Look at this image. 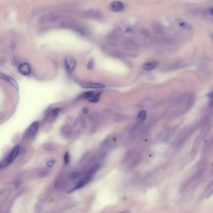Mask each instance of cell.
I'll use <instances>...</instances> for the list:
<instances>
[{"label":"cell","mask_w":213,"mask_h":213,"mask_svg":"<svg viewBox=\"0 0 213 213\" xmlns=\"http://www.w3.org/2000/svg\"><path fill=\"white\" fill-rule=\"evenodd\" d=\"M57 26L61 28L70 29L80 33H84L85 32V28L83 25L73 20H68V19L63 20V19L57 23Z\"/></svg>","instance_id":"cell-1"},{"label":"cell","mask_w":213,"mask_h":213,"mask_svg":"<svg viewBox=\"0 0 213 213\" xmlns=\"http://www.w3.org/2000/svg\"><path fill=\"white\" fill-rule=\"evenodd\" d=\"M65 65L66 70L68 72L71 73L76 68V61L73 57H71V56L66 57L65 60Z\"/></svg>","instance_id":"cell-2"},{"label":"cell","mask_w":213,"mask_h":213,"mask_svg":"<svg viewBox=\"0 0 213 213\" xmlns=\"http://www.w3.org/2000/svg\"><path fill=\"white\" fill-rule=\"evenodd\" d=\"M39 127V123L38 122H34L28 129V130L26 132L25 136L27 139L32 138L36 134Z\"/></svg>","instance_id":"cell-3"},{"label":"cell","mask_w":213,"mask_h":213,"mask_svg":"<svg viewBox=\"0 0 213 213\" xmlns=\"http://www.w3.org/2000/svg\"><path fill=\"white\" fill-rule=\"evenodd\" d=\"M109 8L111 11L120 12L124 10V5L121 2L114 1L109 5Z\"/></svg>","instance_id":"cell-4"},{"label":"cell","mask_w":213,"mask_h":213,"mask_svg":"<svg viewBox=\"0 0 213 213\" xmlns=\"http://www.w3.org/2000/svg\"><path fill=\"white\" fill-rule=\"evenodd\" d=\"M92 177L90 176H85L84 178H83L78 183H77V184L73 188V189L71 191H74V190H76V189H79L81 187H83V186H85L86 184H87L89 182H90V181L91 180V178Z\"/></svg>","instance_id":"cell-5"},{"label":"cell","mask_w":213,"mask_h":213,"mask_svg":"<svg viewBox=\"0 0 213 213\" xmlns=\"http://www.w3.org/2000/svg\"><path fill=\"white\" fill-rule=\"evenodd\" d=\"M84 14L86 17L94 18V19H100L101 17V14L99 10H90L85 11Z\"/></svg>","instance_id":"cell-6"},{"label":"cell","mask_w":213,"mask_h":213,"mask_svg":"<svg viewBox=\"0 0 213 213\" xmlns=\"http://www.w3.org/2000/svg\"><path fill=\"white\" fill-rule=\"evenodd\" d=\"M19 72L24 76H28L31 73V68L28 63H23L18 68Z\"/></svg>","instance_id":"cell-7"},{"label":"cell","mask_w":213,"mask_h":213,"mask_svg":"<svg viewBox=\"0 0 213 213\" xmlns=\"http://www.w3.org/2000/svg\"><path fill=\"white\" fill-rule=\"evenodd\" d=\"M81 86L84 88H92V89H101L105 88V86L101 83H88L81 85Z\"/></svg>","instance_id":"cell-8"},{"label":"cell","mask_w":213,"mask_h":213,"mask_svg":"<svg viewBox=\"0 0 213 213\" xmlns=\"http://www.w3.org/2000/svg\"><path fill=\"white\" fill-rule=\"evenodd\" d=\"M19 151H20V148H19V146H18L14 147L13 149V150L11 151V152L9 154V156L7 158L10 163H11L12 161H13L16 159V158L18 156V155L19 154Z\"/></svg>","instance_id":"cell-9"},{"label":"cell","mask_w":213,"mask_h":213,"mask_svg":"<svg viewBox=\"0 0 213 213\" xmlns=\"http://www.w3.org/2000/svg\"><path fill=\"white\" fill-rule=\"evenodd\" d=\"M43 148L45 150H46L47 151L54 152L57 149L58 146L56 144H53V143H46L44 144Z\"/></svg>","instance_id":"cell-10"},{"label":"cell","mask_w":213,"mask_h":213,"mask_svg":"<svg viewBox=\"0 0 213 213\" xmlns=\"http://www.w3.org/2000/svg\"><path fill=\"white\" fill-rule=\"evenodd\" d=\"M158 64L156 62H149V63H145L144 65H143V69L146 70V71H151L153 69H154L157 66Z\"/></svg>","instance_id":"cell-11"},{"label":"cell","mask_w":213,"mask_h":213,"mask_svg":"<svg viewBox=\"0 0 213 213\" xmlns=\"http://www.w3.org/2000/svg\"><path fill=\"white\" fill-rule=\"evenodd\" d=\"M146 118V112L145 111H141L137 116V121L138 123H142L145 121Z\"/></svg>","instance_id":"cell-12"},{"label":"cell","mask_w":213,"mask_h":213,"mask_svg":"<svg viewBox=\"0 0 213 213\" xmlns=\"http://www.w3.org/2000/svg\"><path fill=\"white\" fill-rule=\"evenodd\" d=\"M100 94H101V93L95 94L93 97H91V98L89 99V101L91 103H93L98 102L100 100Z\"/></svg>","instance_id":"cell-13"},{"label":"cell","mask_w":213,"mask_h":213,"mask_svg":"<svg viewBox=\"0 0 213 213\" xmlns=\"http://www.w3.org/2000/svg\"><path fill=\"white\" fill-rule=\"evenodd\" d=\"M94 94H95V93L93 91L86 92L82 95V98H85V99H88L89 100V98H91V97H93Z\"/></svg>","instance_id":"cell-14"},{"label":"cell","mask_w":213,"mask_h":213,"mask_svg":"<svg viewBox=\"0 0 213 213\" xmlns=\"http://www.w3.org/2000/svg\"><path fill=\"white\" fill-rule=\"evenodd\" d=\"M10 163V161L8 160V158H6L5 160H3V161H2L0 162V168H4L5 167H6L7 166H8V164Z\"/></svg>","instance_id":"cell-15"},{"label":"cell","mask_w":213,"mask_h":213,"mask_svg":"<svg viewBox=\"0 0 213 213\" xmlns=\"http://www.w3.org/2000/svg\"><path fill=\"white\" fill-rule=\"evenodd\" d=\"M81 176V173L80 172H73L71 175V179H77L79 178Z\"/></svg>","instance_id":"cell-16"},{"label":"cell","mask_w":213,"mask_h":213,"mask_svg":"<svg viewBox=\"0 0 213 213\" xmlns=\"http://www.w3.org/2000/svg\"><path fill=\"white\" fill-rule=\"evenodd\" d=\"M69 161H70V156H69V152H66L65 154V156H64V162H65V164H68V163H69Z\"/></svg>","instance_id":"cell-17"},{"label":"cell","mask_w":213,"mask_h":213,"mask_svg":"<svg viewBox=\"0 0 213 213\" xmlns=\"http://www.w3.org/2000/svg\"><path fill=\"white\" fill-rule=\"evenodd\" d=\"M93 67H94V61H93V60H90L89 62L88 63L87 68H88V69L91 70V69H92L93 68Z\"/></svg>","instance_id":"cell-18"},{"label":"cell","mask_w":213,"mask_h":213,"mask_svg":"<svg viewBox=\"0 0 213 213\" xmlns=\"http://www.w3.org/2000/svg\"><path fill=\"white\" fill-rule=\"evenodd\" d=\"M46 164H47V166L50 168L54 164V160H50L48 162H47Z\"/></svg>","instance_id":"cell-19"},{"label":"cell","mask_w":213,"mask_h":213,"mask_svg":"<svg viewBox=\"0 0 213 213\" xmlns=\"http://www.w3.org/2000/svg\"><path fill=\"white\" fill-rule=\"evenodd\" d=\"M60 112V109H55L52 112V114L54 115V116H56L58 114V113H59Z\"/></svg>","instance_id":"cell-20"},{"label":"cell","mask_w":213,"mask_h":213,"mask_svg":"<svg viewBox=\"0 0 213 213\" xmlns=\"http://www.w3.org/2000/svg\"><path fill=\"white\" fill-rule=\"evenodd\" d=\"M83 112H84V113H85V114H86V113H88V110L86 109V108H85L83 110Z\"/></svg>","instance_id":"cell-21"}]
</instances>
